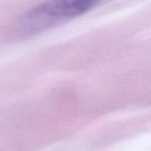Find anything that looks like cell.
<instances>
[{
  "instance_id": "6da1fadb",
  "label": "cell",
  "mask_w": 151,
  "mask_h": 151,
  "mask_svg": "<svg viewBox=\"0 0 151 151\" xmlns=\"http://www.w3.org/2000/svg\"><path fill=\"white\" fill-rule=\"evenodd\" d=\"M96 4L97 1L93 0L42 3L22 16L18 23V31L23 35L35 34L83 15Z\"/></svg>"
}]
</instances>
